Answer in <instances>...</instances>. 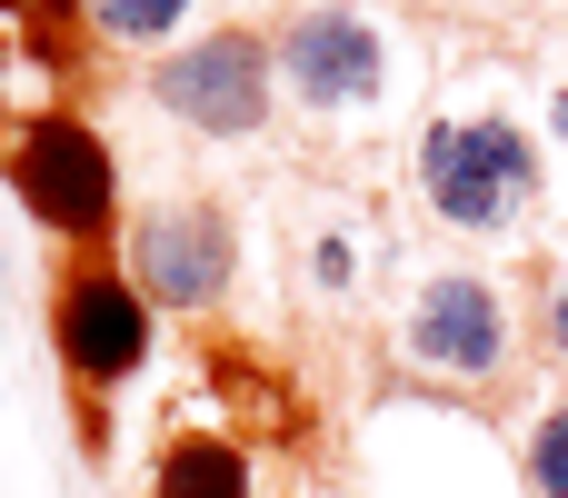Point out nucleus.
I'll use <instances>...</instances> for the list:
<instances>
[{
  "instance_id": "nucleus-5",
  "label": "nucleus",
  "mask_w": 568,
  "mask_h": 498,
  "mask_svg": "<svg viewBox=\"0 0 568 498\" xmlns=\"http://www.w3.org/2000/svg\"><path fill=\"white\" fill-rule=\"evenodd\" d=\"M399 349H409V369H429V379L499 389V379H509V299H499L479 270H429V280L409 289Z\"/></svg>"
},
{
  "instance_id": "nucleus-9",
  "label": "nucleus",
  "mask_w": 568,
  "mask_h": 498,
  "mask_svg": "<svg viewBox=\"0 0 568 498\" xmlns=\"http://www.w3.org/2000/svg\"><path fill=\"white\" fill-rule=\"evenodd\" d=\"M519 469H529V498H568V399H549V409L529 419Z\"/></svg>"
},
{
  "instance_id": "nucleus-14",
  "label": "nucleus",
  "mask_w": 568,
  "mask_h": 498,
  "mask_svg": "<svg viewBox=\"0 0 568 498\" xmlns=\"http://www.w3.org/2000/svg\"><path fill=\"white\" fill-rule=\"evenodd\" d=\"M549 120H559V140H568V80H559V100H549Z\"/></svg>"
},
{
  "instance_id": "nucleus-7",
  "label": "nucleus",
  "mask_w": 568,
  "mask_h": 498,
  "mask_svg": "<svg viewBox=\"0 0 568 498\" xmlns=\"http://www.w3.org/2000/svg\"><path fill=\"white\" fill-rule=\"evenodd\" d=\"M280 80H290L310 110H359V100H379L389 50H379V30H369L349 0H320V10H300V20L280 30Z\"/></svg>"
},
{
  "instance_id": "nucleus-3",
  "label": "nucleus",
  "mask_w": 568,
  "mask_h": 498,
  "mask_svg": "<svg viewBox=\"0 0 568 498\" xmlns=\"http://www.w3.org/2000/svg\"><path fill=\"white\" fill-rule=\"evenodd\" d=\"M419 190H429V210L449 220V230H479V240H499L529 200H539V150H529V130L519 120H439L429 140H419Z\"/></svg>"
},
{
  "instance_id": "nucleus-8",
  "label": "nucleus",
  "mask_w": 568,
  "mask_h": 498,
  "mask_svg": "<svg viewBox=\"0 0 568 498\" xmlns=\"http://www.w3.org/2000/svg\"><path fill=\"white\" fill-rule=\"evenodd\" d=\"M150 498H250V449L220 429H180L150 459Z\"/></svg>"
},
{
  "instance_id": "nucleus-2",
  "label": "nucleus",
  "mask_w": 568,
  "mask_h": 498,
  "mask_svg": "<svg viewBox=\"0 0 568 498\" xmlns=\"http://www.w3.org/2000/svg\"><path fill=\"white\" fill-rule=\"evenodd\" d=\"M0 170H10L20 210H30L50 240L110 250V230H120V160H110V140H100L80 110H30V120H10Z\"/></svg>"
},
{
  "instance_id": "nucleus-12",
  "label": "nucleus",
  "mask_w": 568,
  "mask_h": 498,
  "mask_svg": "<svg viewBox=\"0 0 568 498\" xmlns=\"http://www.w3.org/2000/svg\"><path fill=\"white\" fill-rule=\"evenodd\" d=\"M539 339H549V349L568 359V280H559V270L539 280Z\"/></svg>"
},
{
  "instance_id": "nucleus-13",
  "label": "nucleus",
  "mask_w": 568,
  "mask_h": 498,
  "mask_svg": "<svg viewBox=\"0 0 568 498\" xmlns=\"http://www.w3.org/2000/svg\"><path fill=\"white\" fill-rule=\"evenodd\" d=\"M310 270H320V289H349V240H320Z\"/></svg>"
},
{
  "instance_id": "nucleus-1",
  "label": "nucleus",
  "mask_w": 568,
  "mask_h": 498,
  "mask_svg": "<svg viewBox=\"0 0 568 498\" xmlns=\"http://www.w3.org/2000/svg\"><path fill=\"white\" fill-rule=\"evenodd\" d=\"M50 349H60V389L80 419V449H110V389L140 379L150 359V299L110 250H70L50 270Z\"/></svg>"
},
{
  "instance_id": "nucleus-11",
  "label": "nucleus",
  "mask_w": 568,
  "mask_h": 498,
  "mask_svg": "<svg viewBox=\"0 0 568 498\" xmlns=\"http://www.w3.org/2000/svg\"><path fill=\"white\" fill-rule=\"evenodd\" d=\"M0 20H10V30H30L40 50H70V30H80V0H0Z\"/></svg>"
},
{
  "instance_id": "nucleus-6",
  "label": "nucleus",
  "mask_w": 568,
  "mask_h": 498,
  "mask_svg": "<svg viewBox=\"0 0 568 498\" xmlns=\"http://www.w3.org/2000/svg\"><path fill=\"white\" fill-rule=\"evenodd\" d=\"M120 270L140 280L150 309H210L230 289V270H240V230H230L220 200H170V210L130 220V260Z\"/></svg>"
},
{
  "instance_id": "nucleus-4",
  "label": "nucleus",
  "mask_w": 568,
  "mask_h": 498,
  "mask_svg": "<svg viewBox=\"0 0 568 498\" xmlns=\"http://www.w3.org/2000/svg\"><path fill=\"white\" fill-rule=\"evenodd\" d=\"M270 80H280V40H260V30H210V40H190V50H170L150 90H160V110L190 120L200 140H250V130L270 120Z\"/></svg>"
},
{
  "instance_id": "nucleus-10",
  "label": "nucleus",
  "mask_w": 568,
  "mask_h": 498,
  "mask_svg": "<svg viewBox=\"0 0 568 498\" xmlns=\"http://www.w3.org/2000/svg\"><path fill=\"white\" fill-rule=\"evenodd\" d=\"M180 20H190V0H90V30L100 40H130V50L140 40H170Z\"/></svg>"
}]
</instances>
